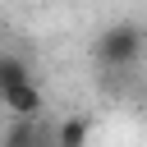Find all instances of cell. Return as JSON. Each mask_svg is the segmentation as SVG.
<instances>
[{"label": "cell", "mask_w": 147, "mask_h": 147, "mask_svg": "<svg viewBox=\"0 0 147 147\" xmlns=\"http://www.w3.org/2000/svg\"><path fill=\"white\" fill-rule=\"evenodd\" d=\"M0 106H5L14 119H37V115L46 110V96H41V87H37V78H32V83H18V87L0 92Z\"/></svg>", "instance_id": "obj_3"}, {"label": "cell", "mask_w": 147, "mask_h": 147, "mask_svg": "<svg viewBox=\"0 0 147 147\" xmlns=\"http://www.w3.org/2000/svg\"><path fill=\"white\" fill-rule=\"evenodd\" d=\"M142 55H147V28L133 23V18L106 23V28L92 37V60H96L106 74H129Z\"/></svg>", "instance_id": "obj_1"}, {"label": "cell", "mask_w": 147, "mask_h": 147, "mask_svg": "<svg viewBox=\"0 0 147 147\" xmlns=\"http://www.w3.org/2000/svg\"><path fill=\"white\" fill-rule=\"evenodd\" d=\"M18 83H32V64L18 51H0V92H9Z\"/></svg>", "instance_id": "obj_5"}, {"label": "cell", "mask_w": 147, "mask_h": 147, "mask_svg": "<svg viewBox=\"0 0 147 147\" xmlns=\"http://www.w3.org/2000/svg\"><path fill=\"white\" fill-rule=\"evenodd\" d=\"M87 138H92L87 115H64V119H55V147H87Z\"/></svg>", "instance_id": "obj_4"}, {"label": "cell", "mask_w": 147, "mask_h": 147, "mask_svg": "<svg viewBox=\"0 0 147 147\" xmlns=\"http://www.w3.org/2000/svg\"><path fill=\"white\" fill-rule=\"evenodd\" d=\"M0 147H55V124H46L41 115L37 119H14L0 138Z\"/></svg>", "instance_id": "obj_2"}]
</instances>
